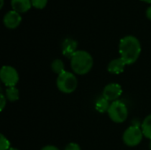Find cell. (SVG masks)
Listing matches in <instances>:
<instances>
[{
  "instance_id": "cell-1",
  "label": "cell",
  "mask_w": 151,
  "mask_h": 150,
  "mask_svg": "<svg viewBox=\"0 0 151 150\" xmlns=\"http://www.w3.org/2000/svg\"><path fill=\"white\" fill-rule=\"evenodd\" d=\"M119 52L127 65H133L138 60L142 53L141 42L138 38L134 35L124 36L119 41Z\"/></svg>"
},
{
  "instance_id": "cell-2",
  "label": "cell",
  "mask_w": 151,
  "mask_h": 150,
  "mask_svg": "<svg viewBox=\"0 0 151 150\" xmlns=\"http://www.w3.org/2000/svg\"><path fill=\"white\" fill-rule=\"evenodd\" d=\"M94 65V59L91 54L86 50H78L71 58V68L78 75L88 73Z\"/></svg>"
},
{
  "instance_id": "cell-3",
  "label": "cell",
  "mask_w": 151,
  "mask_h": 150,
  "mask_svg": "<svg viewBox=\"0 0 151 150\" xmlns=\"http://www.w3.org/2000/svg\"><path fill=\"white\" fill-rule=\"evenodd\" d=\"M77 87L78 80L73 72L65 71L63 73L58 75L57 88L60 92L64 94H72L76 90Z\"/></svg>"
},
{
  "instance_id": "cell-4",
  "label": "cell",
  "mask_w": 151,
  "mask_h": 150,
  "mask_svg": "<svg viewBox=\"0 0 151 150\" xmlns=\"http://www.w3.org/2000/svg\"><path fill=\"white\" fill-rule=\"evenodd\" d=\"M109 118L111 121L117 124L124 123L128 118V109L125 103L122 101H115L111 103L108 111Z\"/></svg>"
},
{
  "instance_id": "cell-5",
  "label": "cell",
  "mask_w": 151,
  "mask_h": 150,
  "mask_svg": "<svg viewBox=\"0 0 151 150\" xmlns=\"http://www.w3.org/2000/svg\"><path fill=\"white\" fill-rule=\"evenodd\" d=\"M144 135L142 130V127L136 125L130 126L123 133V142L128 147H136L138 146Z\"/></svg>"
},
{
  "instance_id": "cell-6",
  "label": "cell",
  "mask_w": 151,
  "mask_h": 150,
  "mask_svg": "<svg viewBox=\"0 0 151 150\" xmlns=\"http://www.w3.org/2000/svg\"><path fill=\"white\" fill-rule=\"evenodd\" d=\"M19 73L17 70L11 65H4L0 71V79L6 88L15 87L19 82Z\"/></svg>"
},
{
  "instance_id": "cell-7",
  "label": "cell",
  "mask_w": 151,
  "mask_h": 150,
  "mask_svg": "<svg viewBox=\"0 0 151 150\" xmlns=\"http://www.w3.org/2000/svg\"><path fill=\"white\" fill-rule=\"evenodd\" d=\"M123 93L122 87L119 83H110L107 84L103 90V97L110 102L118 101Z\"/></svg>"
},
{
  "instance_id": "cell-8",
  "label": "cell",
  "mask_w": 151,
  "mask_h": 150,
  "mask_svg": "<svg viewBox=\"0 0 151 150\" xmlns=\"http://www.w3.org/2000/svg\"><path fill=\"white\" fill-rule=\"evenodd\" d=\"M3 21H4V26L7 28L15 29L20 25V23L22 21V17H21L20 13L12 10V11H7L4 14Z\"/></svg>"
},
{
  "instance_id": "cell-9",
  "label": "cell",
  "mask_w": 151,
  "mask_h": 150,
  "mask_svg": "<svg viewBox=\"0 0 151 150\" xmlns=\"http://www.w3.org/2000/svg\"><path fill=\"white\" fill-rule=\"evenodd\" d=\"M77 49H78V42L72 38H65L61 45V50L63 56L70 59L78 50Z\"/></svg>"
},
{
  "instance_id": "cell-10",
  "label": "cell",
  "mask_w": 151,
  "mask_h": 150,
  "mask_svg": "<svg viewBox=\"0 0 151 150\" xmlns=\"http://www.w3.org/2000/svg\"><path fill=\"white\" fill-rule=\"evenodd\" d=\"M126 65H127V64L123 61V59L121 57H119V58H115V59L111 60L108 64L107 70L111 74L119 75L125 71Z\"/></svg>"
},
{
  "instance_id": "cell-11",
  "label": "cell",
  "mask_w": 151,
  "mask_h": 150,
  "mask_svg": "<svg viewBox=\"0 0 151 150\" xmlns=\"http://www.w3.org/2000/svg\"><path fill=\"white\" fill-rule=\"evenodd\" d=\"M11 5L13 11L19 13L27 12L32 7L31 0H11Z\"/></svg>"
},
{
  "instance_id": "cell-12",
  "label": "cell",
  "mask_w": 151,
  "mask_h": 150,
  "mask_svg": "<svg viewBox=\"0 0 151 150\" xmlns=\"http://www.w3.org/2000/svg\"><path fill=\"white\" fill-rule=\"evenodd\" d=\"M111 106V103H110V101H108L107 99H105L104 97H100L96 100V104H95V107H96V110L99 112V113H105V112H108L109 111V108Z\"/></svg>"
},
{
  "instance_id": "cell-13",
  "label": "cell",
  "mask_w": 151,
  "mask_h": 150,
  "mask_svg": "<svg viewBox=\"0 0 151 150\" xmlns=\"http://www.w3.org/2000/svg\"><path fill=\"white\" fill-rule=\"evenodd\" d=\"M5 96L7 100L11 103L16 102L19 98V91L16 87L6 88L5 89Z\"/></svg>"
},
{
  "instance_id": "cell-14",
  "label": "cell",
  "mask_w": 151,
  "mask_h": 150,
  "mask_svg": "<svg viewBox=\"0 0 151 150\" xmlns=\"http://www.w3.org/2000/svg\"><path fill=\"white\" fill-rule=\"evenodd\" d=\"M142 130L145 138L151 140V114L147 116L142 124Z\"/></svg>"
},
{
  "instance_id": "cell-15",
  "label": "cell",
  "mask_w": 151,
  "mask_h": 150,
  "mask_svg": "<svg viewBox=\"0 0 151 150\" xmlns=\"http://www.w3.org/2000/svg\"><path fill=\"white\" fill-rule=\"evenodd\" d=\"M50 67H51V70L54 73L59 75L61 73H63L65 70V64L64 62L59 59V58H57V59H54L50 65Z\"/></svg>"
},
{
  "instance_id": "cell-16",
  "label": "cell",
  "mask_w": 151,
  "mask_h": 150,
  "mask_svg": "<svg viewBox=\"0 0 151 150\" xmlns=\"http://www.w3.org/2000/svg\"><path fill=\"white\" fill-rule=\"evenodd\" d=\"M11 149V143L9 140L4 135H0V150H9Z\"/></svg>"
},
{
  "instance_id": "cell-17",
  "label": "cell",
  "mask_w": 151,
  "mask_h": 150,
  "mask_svg": "<svg viewBox=\"0 0 151 150\" xmlns=\"http://www.w3.org/2000/svg\"><path fill=\"white\" fill-rule=\"evenodd\" d=\"M32 6L36 9H43L48 3V0H31Z\"/></svg>"
},
{
  "instance_id": "cell-18",
  "label": "cell",
  "mask_w": 151,
  "mask_h": 150,
  "mask_svg": "<svg viewBox=\"0 0 151 150\" xmlns=\"http://www.w3.org/2000/svg\"><path fill=\"white\" fill-rule=\"evenodd\" d=\"M64 150H81V149L79 144H77L75 142H70L65 146Z\"/></svg>"
},
{
  "instance_id": "cell-19",
  "label": "cell",
  "mask_w": 151,
  "mask_h": 150,
  "mask_svg": "<svg viewBox=\"0 0 151 150\" xmlns=\"http://www.w3.org/2000/svg\"><path fill=\"white\" fill-rule=\"evenodd\" d=\"M7 101L8 100H7L5 95H4V93H1V95H0V110H1V111H3L4 109L5 108Z\"/></svg>"
},
{
  "instance_id": "cell-20",
  "label": "cell",
  "mask_w": 151,
  "mask_h": 150,
  "mask_svg": "<svg viewBox=\"0 0 151 150\" xmlns=\"http://www.w3.org/2000/svg\"><path fill=\"white\" fill-rule=\"evenodd\" d=\"M41 150H60L58 147L56 146H53V145H47V146H44L43 148H42Z\"/></svg>"
},
{
  "instance_id": "cell-21",
  "label": "cell",
  "mask_w": 151,
  "mask_h": 150,
  "mask_svg": "<svg viewBox=\"0 0 151 150\" xmlns=\"http://www.w3.org/2000/svg\"><path fill=\"white\" fill-rule=\"evenodd\" d=\"M146 16L150 20H151V5L149 6L146 10Z\"/></svg>"
},
{
  "instance_id": "cell-22",
  "label": "cell",
  "mask_w": 151,
  "mask_h": 150,
  "mask_svg": "<svg viewBox=\"0 0 151 150\" xmlns=\"http://www.w3.org/2000/svg\"><path fill=\"white\" fill-rule=\"evenodd\" d=\"M1 1V4H0V8H3L4 6V0H0Z\"/></svg>"
},
{
  "instance_id": "cell-23",
  "label": "cell",
  "mask_w": 151,
  "mask_h": 150,
  "mask_svg": "<svg viewBox=\"0 0 151 150\" xmlns=\"http://www.w3.org/2000/svg\"><path fill=\"white\" fill-rule=\"evenodd\" d=\"M142 1H143V2H145V3H149V4H151V0H142Z\"/></svg>"
},
{
  "instance_id": "cell-24",
  "label": "cell",
  "mask_w": 151,
  "mask_h": 150,
  "mask_svg": "<svg viewBox=\"0 0 151 150\" xmlns=\"http://www.w3.org/2000/svg\"><path fill=\"white\" fill-rule=\"evenodd\" d=\"M9 150H19V149H16V148H11Z\"/></svg>"
},
{
  "instance_id": "cell-25",
  "label": "cell",
  "mask_w": 151,
  "mask_h": 150,
  "mask_svg": "<svg viewBox=\"0 0 151 150\" xmlns=\"http://www.w3.org/2000/svg\"><path fill=\"white\" fill-rule=\"evenodd\" d=\"M149 149H150V150H151V140H150V144H149Z\"/></svg>"
}]
</instances>
